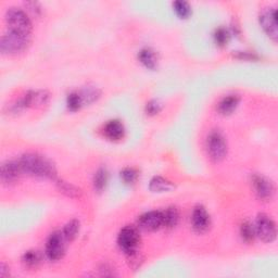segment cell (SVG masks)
<instances>
[{"label": "cell", "instance_id": "6da1fadb", "mask_svg": "<svg viewBox=\"0 0 278 278\" xmlns=\"http://www.w3.org/2000/svg\"><path fill=\"white\" fill-rule=\"evenodd\" d=\"M19 163L22 172H25L28 175L45 178H54L57 176L56 167L52 162L37 153H26L20 159Z\"/></svg>", "mask_w": 278, "mask_h": 278}, {"label": "cell", "instance_id": "7a4b0ae2", "mask_svg": "<svg viewBox=\"0 0 278 278\" xmlns=\"http://www.w3.org/2000/svg\"><path fill=\"white\" fill-rule=\"evenodd\" d=\"M29 42H31V35L9 29V32L2 35L0 41V49L4 54H18L25 50Z\"/></svg>", "mask_w": 278, "mask_h": 278}, {"label": "cell", "instance_id": "3957f363", "mask_svg": "<svg viewBox=\"0 0 278 278\" xmlns=\"http://www.w3.org/2000/svg\"><path fill=\"white\" fill-rule=\"evenodd\" d=\"M6 21L9 29L19 33L31 35L32 23L29 21L26 13L18 8H10L6 13Z\"/></svg>", "mask_w": 278, "mask_h": 278}, {"label": "cell", "instance_id": "277c9868", "mask_svg": "<svg viewBox=\"0 0 278 278\" xmlns=\"http://www.w3.org/2000/svg\"><path fill=\"white\" fill-rule=\"evenodd\" d=\"M208 153L213 161L218 162L227 155V145L224 136L220 132H212L207 139Z\"/></svg>", "mask_w": 278, "mask_h": 278}, {"label": "cell", "instance_id": "5b68a950", "mask_svg": "<svg viewBox=\"0 0 278 278\" xmlns=\"http://www.w3.org/2000/svg\"><path fill=\"white\" fill-rule=\"evenodd\" d=\"M139 241H140V237L136 228L133 226L124 227L117 237L118 246L126 255L137 251Z\"/></svg>", "mask_w": 278, "mask_h": 278}, {"label": "cell", "instance_id": "8992f818", "mask_svg": "<svg viewBox=\"0 0 278 278\" xmlns=\"http://www.w3.org/2000/svg\"><path fill=\"white\" fill-rule=\"evenodd\" d=\"M66 241L62 232H54L48 238L46 245V255L51 261L62 259L66 252Z\"/></svg>", "mask_w": 278, "mask_h": 278}, {"label": "cell", "instance_id": "52a82bcc", "mask_svg": "<svg viewBox=\"0 0 278 278\" xmlns=\"http://www.w3.org/2000/svg\"><path fill=\"white\" fill-rule=\"evenodd\" d=\"M255 234L259 236L263 241L272 242L276 238V226L271 217L265 214H260L256 218L255 223Z\"/></svg>", "mask_w": 278, "mask_h": 278}, {"label": "cell", "instance_id": "ba28073f", "mask_svg": "<svg viewBox=\"0 0 278 278\" xmlns=\"http://www.w3.org/2000/svg\"><path fill=\"white\" fill-rule=\"evenodd\" d=\"M260 24L264 29L265 33L273 39L277 41L278 29H277V16L276 10L274 8H266L263 10L260 16Z\"/></svg>", "mask_w": 278, "mask_h": 278}, {"label": "cell", "instance_id": "9c48e42d", "mask_svg": "<svg viewBox=\"0 0 278 278\" xmlns=\"http://www.w3.org/2000/svg\"><path fill=\"white\" fill-rule=\"evenodd\" d=\"M252 185L255 188L256 196L262 200H271L274 196L275 188L273 183L266 177L261 175H255L252 177Z\"/></svg>", "mask_w": 278, "mask_h": 278}, {"label": "cell", "instance_id": "30bf717a", "mask_svg": "<svg viewBox=\"0 0 278 278\" xmlns=\"http://www.w3.org/2000/svg\"><path fill=\"white\" fill-rule=\"evenodd\" d=\"M138 225L145 231H157L163 226V213L160 211L145 213L139 217Z\"/></svg>", "mask_w": 278, "mask_h": 278}, {"label": "cell", "instance_id": "8fae6325", "mask_svg": "<svg viewBox=\"0 0 278 278\" xmlns=\"http://www.w3.org/2000/svg\"><path fill=\"white\" fill-rule=\"evenodd\" d=\"M191 222L193 230L198 232H205L210 227V215L207 212L206 208L198 206L195 208L191 215Z\"/></svg>", "mask_w": 278, "mask_h": 278}, {"label": "cell", "instance_id": "7c38bea8", "mask_svg": "<svg viewBox=\"0 0 278 278\" xmlns=\"http://www.w3.org/2000/svg\"><path fill=\"white\" fill-rule=\"evenodd\" d=\"M21 173L22 168L19 162L8 161L1 166V181L4 184H12L18 180Z\"/></svg>", "mask_w": 278, "mask_h": 278}, {"label": "cell", "instance_id": "4fadbf2b", "mask_svg": "<svg viewBox=\"0 0 278 278\" xmlns=\"http://www.w3.org/2000/svg\"><path fill=\"white\" fill-rule=\"evenodd\" d=\"M49 93L47 91H35L27 93L24 98L22 99V102L24 107H42L45 106L49 100Z\"/></svg>", "mask_w": 278, "mask_h": 278}, {"label": "cell", "instance_id": "5bb4252c", "mask_svg": "<svg viewBox=\"0 0 278 278\" xmlns=\"http://www.w3.org/2000/svg\"><path fill=\"white\" fill-rule=\"evenodd\" d=\"M104 135L110 140H120L124 136L123 124L117 120L110 121L104 127Z\"/></svg>", "mask_w": 278, "mask_h": 278}, {"label": "cell", "instance_id": "9a60e30c", "mask_svg": "<svg viewBox=\"0 0 278 278\" xmlns=\"http://www.w3.org/2000/svg\"><path fill=\"white\" fill-rule=\"evenodd\" d=\"M139 60L145 66L146 68L150 69V70H155L157 68L158 64V58L156 56L155 51L152 50L150 48H145L139 52Z\"/></svg>", "mask_w": 278, "mask_h": 278}, {"label": "cell", "instance_id": "2e32d148", "mask_svg": "<svg viewBox=\"0 0 278 278\" xmlns=\"http://www.w3.org/2000/svg\"><path fill=\"white\" fill-rule=\"evenodd\" d=\"M238 103H239V97L236 95L227 96L218 104V111L224 116L231 114L237 108Z\"/></svg>", "mask_w": 278, "mask_h": 278}, {"label": "cell", "instance_id": "e0dca14e", "mask_svg": "<svg viewBox=\"0 0 278 278\" xmlns=\"http://www.w3.org/2000/svg\"><path fill=\"white\" fill-rule=\"evenodd\" d=\"M163 213V226L173 228L177 225L180 220V213L176 208H168Z\"/></svg>", "mask_w": 278, "mask_h": 278}, {"label": "cell", "instance_id": "ac0fdd59", "mask_svg": "<svg viewBox=\"0 0 278 278\" xmlns=\"http://www.w3.org/2000/svg\"><path fill=\"white\" fill-rule=\"evenodd\" d=\"M173 184L171 182H168L167 180H164L163 177H153L150 185H149V188H150L151 191L155 192H163V191H168L171 190L173 188Z\"/></svg>", "mask_w": 278, "mask_h": 278}, {"label": "cell", "instance_id": "d6986e66", "mask_svg": "<svg viewBox=\"0 0 278 278\" xmlns=\"http://www.w3.org/2000/svg\"><path fill=\"white\" fill-rule=\"evenodd\" d=\"M79 95H81L83 104H87L96 101L97 99L100 97V91H99L97 87L88 86L84 88L83 91L79 93Z\"/></svg>", "mask_w": 278, "mask_h": 278}, {"label": "cell", "instance_id": "ffe728a7", "mask_svg": "<svg viewBox=\"0 0 278 278\" xmlns=\"http://www.w3.org/2000/svg\"><path fill=\"white\" fill-rule=\"evenodd\" d=\"M23 264L27 267H36L42 262V255L38 251H27L22 256Z\"/></svg>", "mask_w": 278, "mask_h": 278}, {"label": "cell", "instance_id": "44dd1931", "mask_svg": "<svg viewBox=\"0 0 278 278\" xmlns=\"http://www.w3.org/2000/svg\"><path fill=\"white\" fill-rule=\"evenodd\" d=\"M78 231H79V222L77 220H72L64 226L62 234L64 238L67 239V241H72L74 238L76 237Z\"/></svg>", "mask_w": 278, "mask_h": 278}, {"label": "cell", "instance_id": "7402d4cb", "mask_svg": "<svg viewBox=\"0 0 278 278\" xmlns=\"http://www.w3.org/2000/svg\"><path fill=\"white\" fill-rule=\"evenodd\" d=\"M107 182H108V172L106 168H100V170H98L95 174V176H93V187H95V189L98 192L102 191L107 185Z\"/></svg>", "mask_w": 278, "mask_h": 278}, {"label": "cell", "instance_id": "603a6c76", "mask_svg": "<svg viewBox=\"0 0 278 278\" xmlns=\"http://www.w3.org/2000/svg\"><path fill=\"white\" fill-rule=\"evenodd\" d=\"M57 184H58V187H59V189H60V191L66 193V195L69 197L76 198L81 195V191H79V189H77L75 186L71 185V184L63 182V181H59Z\"/></svg>", "mask_w": 278, "mask_h": 278}, {"label": "cell", "instance_id": "cb8c5ba5", "mask_svg": "<svg viewBox=\"0 0 278 278\" xmlns=\"http://www.w3.org/2000/svg\"><path fill=\"white\" fill-rule=\"evenodd\" d=\"M174 10H175L176 13L180 16L181 18H187L190 16L191 13V9L189 3L187 1H183V0H178V1H175L173 3Z\"/></svg>", "mask_w": 278, "mask_h": 278}, {"label": "cell", "instance_id": "d4e9b609", "mask_svg": "<svg viewBox=\"0 0 278 278\" xmlns=\"http://www.w3.org/2000/svg\"><path fill=\"white\" fill-rule=\"evenodd\" d=\"M240 234H241L243 240L247 242H250L253 240V238H255V228L252 227V225L249 222H243L240 227Z\"/></svg>", "mask_w": 278, "mask_h": 278}, {"label": "cell", "instance_id": "484cf974", "mask_svg": "<svg viewBox=\"0 0 278 278\" xmlns=\"http://www.w3.org/2000/svg\"><path fill=\"white\" fill-rule=\"evenodd\" d=\"M83 106V101L79 93H72L68 97V108L71 111H76Z\"/></svg>", "mask_w": 278, "mask_h": 278}, {"label": "cell", "instance_id": "4316f807", "mask_svg": "<svg viewBox=\"0 0 278 278\" xmlns=\"http://www.w3.org/2000/svg\"><path fill=\"white\" fill-rule=\"evenodd\" d=\"M214 38H215V43L218 45V46H225V45L228 43V39H230V33H228L227 29L221 27L215 32Z\"/></svg>", "mask_w": 278, "mask_h": 278}, {"label": "cell", "instance_id": "83f0119b", "mask_svg": "<svg viewBox=\"0 0 278 278\" xmlns=\"http://www.w3.org/2000/svg\"><path fill=\"white\" fill-rule=\"evenodd\" d=\"M121 177L126 184H134L137 181L138 174L135 170H134V168L128 167L121 172Z\"/></svg>", "mask_w": 278, "mask_h": 278}, {"label": "cell", "instance_id": "f1b7e54d", "mask_svg": "<svg viewBox=\"0 0 278 278\" xmlns=\"http://www.w3.org/2000/svg\"><path fill=\"white\" fill-rule=\"evenodd\" d=\"M161 103L157 101V100H151L147 103L146 106V111L148 114H150V116H155V114L159 113L161 111Z\"/></svg>", "mask_w": 278, "mask_h": 278}, {"label": "cell", "instance_id": "f546056e", "mask_svg": "<svg viewBox=\"0 0 278 278\" xmlns=\"http://www.w3.org/2000/svg\"><path fill=\"white\" fill-rule=\"evenodd\" d=\"M9 267L4 264V263L2 262L1 264H0V276L1 277H6L9 275Z\"/></svg>", "mask_w": 278, "mask_h": 278}]
</instances>
